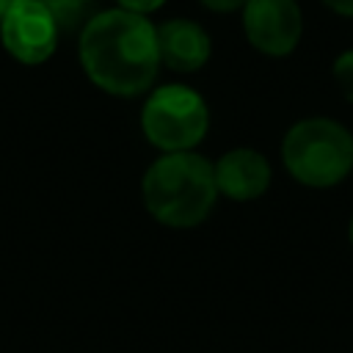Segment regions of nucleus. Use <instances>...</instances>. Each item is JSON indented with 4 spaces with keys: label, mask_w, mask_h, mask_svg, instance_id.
Segmentation results:
<instances>
[{
    "label": "nucleus",
    "mask_w": 353,
    "mask_h": 353,
    "mask_svg": "<svg viewBox=\"0 0 353 353\" xmlns=\"http://www.w3.org/2000/svg\"><path fill=\"white\" fill-rule=\"evenodd\" d=\"M243 33L248 44L268 58L290 55L303 36V14L298 0H245Z\"/></svg>",
    "instance_id": "nucleus-6"
},
{
    "label": "nucleus",
    "mask_w": 353,
    "mask_h": 353,
    "mask_svg": "<svg viewBox=\"0 0 353 353\" xmlns=\"http://www.w3.org/2000/svg\"><path fill=\"white\" fill-rule=\"evenodd\" d=\"M116 6L124 8V11H132V14H143V17H149L152 11L163 8L165 0H116Z\"/></svg>",
    "instance_id": "nucleus-11"
},
{
    "label": "nucleus",
    "mask_w": 353,
    "mask_h": 353,
    "mask_svg": "<svg viewBox=\"0 0 353 353\" xmlns=\"http://www.w3.org/2000/svg\"><path fill=\"white\" fill-rule=\"evenodd\" d=\"M47 8H50V14L55 17V22H58V28L61 30H69V28H74L83 17H85V8H88V3L91 0H41Z\"/></svg>",
    "instance_id": "nucleus-9"
},
{
    "label": "nucleus",
    "mask_w": 353,
    "mask_h": 353,
    "mask_svg": "<svg viewBox=\"0 0 353 353\" xmlns=\"http://www.w3.org/2000/svg\"><path fill=\"white\" fill-rule=\"evenodd\" d=\"M61 28L41 0H14L0 22L6 52L22 66H39L52 58Z\"/></svg>",
    "instance_id": "nucleus-5"
},
{
    "label": "nucleus",
    "mask_w": 353,
    "mask_h": 353,
    "mask_svg": "<svg viewBox=\"0 0 353 353\" xmlns=\"http://www.w3.org/2000/svg\"><path fill=\"white\" fill-rule=\"evenodd\" d=\"M218 185L212 160L193 152H168L154 157L141 179V199L146 212L168 229L201 226L215 204Z\"/></svg>",
    "instance_id": "nucleus-2"
},
{
    "label": "nucleus",
    "mask_w": 353,
    "mask_h": 353,
    "mask_svg": "<svg viewBox=\"0 0 353 353\" xmlns=\"http://www.w3.org/2000/svg\"><path fill=\"white\" fill-rule=\"evenodd\" d=\"M331 74H334V83L339 88V94L353 102V50H345L336 55L334 66H331Z\"/></svg>",
    "instance_id": "nucleus-10"
},
{
    "label": "nucleus",
    "mask_w": 353,
    "mask_h": 353,
    "mask_svg": "<svg viewBox=\"0 0 353 353\" xmlns=\"http://www.w3.org/2000/svg\"><path fill=\"white\" fill-rule=\"evenodd\" d=\"M207 11L212 14H232V11H243L245 0H199Z\"/></svg>",
    "instance_id": "nucleus-12"
},
{
    "label": "nucleus",
    "mask_w": 353,
    "mask_h": 353,
    "mask_svg": "<svg viewBox=\"0 0 353 353\" xmlns=\"http://www.w3.org/2000/svg\"><path fill=\"white\" fill-rule=\"evenodd\" d=\"M323 6L339 17H353V0H323Z\"/></svg>",
    "instance_id": "nucleus-13"
},
{
    "label": "nucleus",
    "mask_w": 353,
    "mask_h": 353,
    "mask_svg": "<svg viewBox=\"0 0 353 353\" xmlns=\"http://www.w3.org/2000/svg\"><path fill=\"white\" fill-rule=\"evenodd\" d=\"M212 171H215L218 193L226 196L229 201H254L265 196L273 182L270 160L251 146H234L223 152L212 163Z\"/></svg>",
    "instance_id": "nucleus-7"
},
{
    "label": "nucleus",
    "mask_w": 353,
    "mask_h": 353,
    "mask_svg": "<svg viewBox=\"0 0 353 353\" xmlns=\"http://www.w3.org/2000/svg\"><path fill=\"white\" fill-rule=\"evenodd\" d=\"M11 3H14V0H0V22H3V17H6V11L11 8Z\"/></svg>",
    "instance_id": "nucleus-14"
},
{
    "label": "nucleus",
    "mask_w": 353,
    "mask_h": 353,
    "mask_svg": "<svg viewBox=\"0 0 353 353\" xmlns=\"http://www.w3.org/2000/svg\"><path fill=\"white\" fill-rule=\"evenodd\" d=\"M281 165L306 188H334L353 171V132L328 116L295 121L281 138Z\"/></svg>",
    "instance_id": "nucleus-3"
},
{
    "label": "nucleus",
    "mask_w": 353,
    "mask_h": 353,
    "mask_svg": "<svg viewBox=\"0 0 353 353\" xmlns=\"http://www.w3.org/2000/svg\"><path fill=\"white\" fill-rule=\"evenodd\" d=\"M210 130V108L204 97L185 83H165L146 94L141 108L143 138L168 152H193Z\"/></svg>",
    "instance_id": "nucleus-4"
},
{
    "label": "nucleus",
    "mask_w": 353,
    "mask_h": 353,
    "mask_svg": "<svg viewBox=\"0 0 353 353\" xmlns=\"http://www.w3.org/2000/svg\"><path fill=\"white\" fill-rule=\"evenodd\" d=\"M157 50H160L163 66L179 74H190V72H199L210 61L212 41L199 22L176 17V19H165L163 25H157Z\"/></svg>",
    "instance_id": "nucleus-8"
},
{
    "label": "nucleus",
    "mask_w": 353,
    "mask_h": 353,
    "mask_svg": "<svg viewBox=\"0 0 353 353\" xmlns=\"http://www.w3.org/2000/svg\"><path fill=\"white\" fill-rule=\"evenodd\" d=\"M77 58L99 91L121 99L149 94L163 66L152 19L119 6L85 19L77 39Z\"/></svg>",
    "instance_id": "nucleus-1"
},
{
    "label": "nucleus",
    "mask_w": 353,
    "mask_h": 353,
    "mask_svg": "<svg viewBox=\"0 0 353 353\" xmlns=\"http://www.w3.org/2000/svg\"><path fill=\"white\" fill-rule=\"evenodd\" d=\"M347 237H350V245H353V218H350V226H347Z\"/></svg>",
    "instance_id": "nucleus-15"
}]
</instances>
